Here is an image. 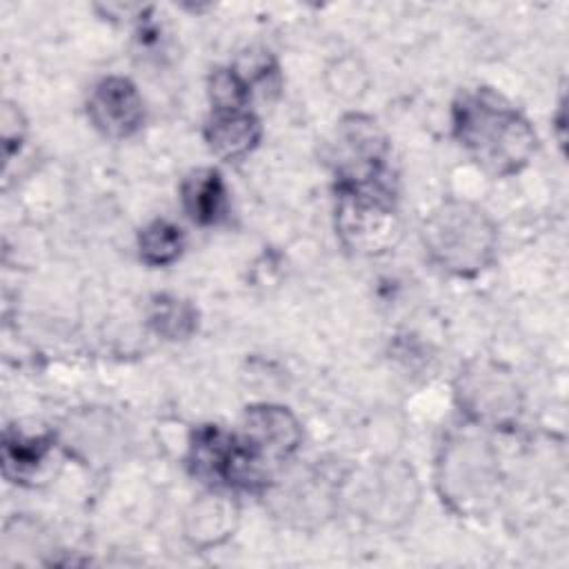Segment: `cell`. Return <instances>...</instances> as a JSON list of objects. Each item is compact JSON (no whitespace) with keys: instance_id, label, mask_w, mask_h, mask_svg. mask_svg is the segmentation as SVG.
<instances>
[{"instance_id":"6da1fadb","label":"cell","mask_w":569,"mask_h":569,"mask_svg":"<svg viewBox=\"0 0 569 569\" xmlns=\"http://www.w3.org/2000/svg\"><path fill=\"white\" fill-rule=\"evenodd\" d=\"M451 120L462 149L491 176L518 173L536 153L538 140L529 120L491 89L460 93Z\"/></svg>"},{"instance_id":"7a4b0ae2","label":"cell","mask_w":569,"mask_h":569,"mask_svg":"<svg viewBox=\"0 0 569 569\" xmlns=\"http://www.w3.org/2000/svg\"><path fill=\"white\" fill-rule=\"evenodd\" d=\"M436 489L458 516L480 518L496 509L502 491L500 465L491 442L473 431H451L438 451Z\"/></svg>"},{"instance_id":"3957f363","label":"cell","mask_w":569,"mask_h":569,"mask_svg":"<svg viewBox=\"0 0 569 569\" xmlns=\"http://www.w3.org/2000/svg\"><path fill=\"white\" fill-rule=\"evenodd\" d=\"M422 247L442 271L471 278L485 271L498 247L493 220L473 202L447 200L422 224Z\"/></svg>"},{"instance_id":"277c9868","label":"cell","mask_w":569,"mask_h":569,"mask_svg":"<svg viewBox=\"0 0 569 569\" xmlns=\"http://www.w3.org/2000/svg\"><path fill=\"white\" fill-rule=\"evenodd\" d=\"M336 233L360 256H380L402 238V218L396 207L391 176L362 184H338Z\"/></svg>"},{"instance_id":"5b68a950","label":"cell","mask_w":569,"mask_h":569,"mask_svg":"<svg viewBox=\"0 0 569 569\" xmlns=\"http://www.w3.org/2000/svg\"><path fill=\"white\" fill-rule=\"evenodd\" d=\"M453 396L476 427L509 429L522 413V389L516 376L491 358L465 362L456 376Z\"/></svg>"},{"instance_id":"8992f818","label":"cell","mask_w":569,"mask_h":569,"mask_svg":"<svg viewBox=\"0 0 569 569\" xmlns=\"http://www.w3.org/2000/svg\"><path fill=\"white\" fill-rule=\"evenodd\" d=\"M389 142L378 122L362 113L345 116L329 142V162L338 184H362L389 178Z\"/></svg>"},{"instance_id":"52a82bcc","label":"cell","mask_w":569,"mask_h":569,"mask_svg":"<svg viewBox=\"0 0 569 569\" xmlns=\"http://www.w3.org/2000/svg\"><path fill=\"white\" fill-rule=\"evenodd\" d=\"M351 500L353 509L365 518L396 525L411 513L416 502V480L405 465L382 462L356 480Z\"/></svg>"},{"instance_id":"ba28073f","label":"cell","mask_w":569,"mask_h":569,"mask_svg":"<svg viewBox=\"0 0 569 569\" xmlns=\"http://www.w3.org/2000/svg\"><path fill=\"white\" fill-rule=\"evenodd\" d=\"M91 124L107 138L122 140L133 136L144 120V102L129 78H102L87 100Z\"/></svg>"},{"instance_id":"9c48e42d","label":"cell","mask_w":569,"mask_h":569,"mask_svg":"<svg viewBox=\"0 0 569 569\" xmlns=\"http://www.w3.org/2000/svg\"><path fill=\"white\" fill-rule=\"evenodd\" d=\"M240 438L276 471L296 453L302 440L298 418L280 405L247 407L242 418Z\"/></svg>"},{"instance_id":"30bf717a","label":"cell","mask_w":569,"mask_h":569,"mask_svg":"<svg viewBox=\"0 0 569 569\" xmlns=\"http://www.w3.org/2000/svg\"><path fill=\"white\" fill-rule=\"evenodd\" d=\"M262 138L260 118L249 109L213 111L204 127V140L220 160H242Z\"/></svg>"},{"instance_id":"8fae6325","label":"cell","mask_w":569,"mask_h":569,"mask_svg":"<svg viewBox=\"0 0 569 569\" xmlns=\"http://www.w3.org/2000/svg\"><path fill=\"white\" fill-rule=\"evenodd\" d=\"M238 507L222 493H209L196 500L184 513V536L198 549H209L233 536Z\"/></svg>"},{"instance_id":"7c38bea8","label":"cell","mask_w":569,"mask_h":569,"mask_svg":"<svg viewBox=\"0 0 569 569\" xmlns=\"http://www.w3.org/2000/svg\"><path fill=\"white\" fill-rule=\"evenodd\" d=\"M53 462V438L7 431L2 442V471L11 482L36 485L47 480Z\"/></svg>"},{"instance_id":"4fadbf2b","label":"cell","mask_w":569,"mask_h":569,"mask_svg":"<svg viewBox=\"0 0 569 569\" xmlns=\"http://www.w3.org/2000/svg\"><path fill=\"white\" fill-rule=\"evenodd\" d=\"M180 200L191 222L200 227L218 224L227 213V187L218 169L200 167L180 184Z\"/></svg>"},{"instance_id":"5bb4252c","label":"cell","mask_w":569,"mask_h":569,"mask_svg":"<svg viewBox=\"0 0 569 569\" xmlns=\"http://www.w3.org/2000/svg\"><path fill=\"white\" fill-rule=\"evenodd\" d=\"M151 329L167 340H184L198 327V311L176 296H156L149 309Z\"/></svg>"},{"instance_id":"9a60e30c","label":"cell","mask_w":569,"mask_h":569,"mask_svg":"<svg viewBox=\"0 0 569 569\" xmlns=\"http://www.w3.org/2000/svg\"><path fill=\"white\" fill-rule=\"evenodd\" d=\"M182 229L169 220H153L138 236L140 258L149 267H167L176 262L182 253Z\"/></svg>"},{"instance_id":"2e32d148","label":"cell","mask_w":569,"mask_h":569,"mask_svg":"<svg viewBox=\"0 0 569 569\" xmlns=\"http://www.w3.org/2000/svg\"><path fill=\"white\" fill-rule=\"evenodd\" d=\"M209 100L213 111L249 109L251 82L238 69H216L209 76Z\"/></svg>"},{"instance_id":"e0dca14e","label":"cell","mask_w":569,"mask_h":569,"mask_svg":"<svg viewBox=\"0 0 569 569\" xmlns=\"http://www.w3.org/2000/svg\"><path fill=\"white\" fill-rule=\"evenodd\" d=\"M22 138H24V120L20 116V109L4 102V107H2V144H4L7 160L13 153V144L20 147Z\"/></svg>"}]
</instances>
